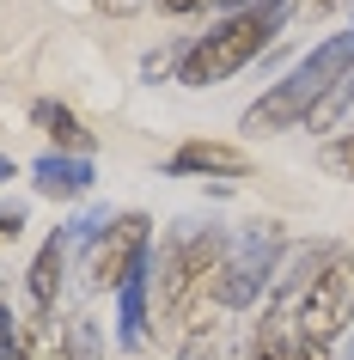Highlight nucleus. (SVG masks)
Returning a JSON list of instances; mask_svg holds the SVG:
<instances>
[{"instance_id": "aec40b11", "label": "nucleus", "mask_w": 354, "mask_h": 360, "mask_svg": "<svg viewBox=\"0 0 354 360\" xmlns=\"http://www.w3.org/2000/svg\"><path fill=\"white\" fill-rule=\"evenodd\" d=\"M98 6H104V13H134L141 0H98Z\"/></svg>"}, {"instance_id": "f8f14e48", "label": "nucleus", "mask_w": 354, "mask_h": 360, "mask_svg": "<svg viewBox=\"0 0 354 360\" xmlns=\"http://www.w3.org/2000/svg\"><path fill=\"white\" fill-rule=\"evenodd\" d=\"M19 360H74L68 330H56L49 318H31V330L19 336Z\"/></svg>"}, {"instance_id": "9d476101", "label": "nucleus", "mask_w": 354, "mask_h": 360, "mask_svg": "<svg viewBox=\"0 0 354 360\" xmlns=\"http://www.w3.org/2000/svg\"><path fill=\"white\" fill-rule=\"evenodd\" d=\"M147 281H153V263L134 269L129 281L116 287V336H122V348L147 342Z\"/></svg>"}, {"instance_id": "9b49d317", "label": "nucleus", "mask_w": 354, "mask_h": 360, "mask_svg": "<svg viewBox=\"0 0 354 360\" xmlns=\"http://www.w3.org/2000/svg\"><path fill=\"white\" fill-rule=\"evenodd\" d=\"M37 129L49 134V141H56V153H80V159H86V153H92V129H80V116L68 110V104H56V98H43L37 110Z\"/></svg>"}, {"instance_id": "6ab92c4d", "label": "nucleus", "mask_w": 354, "mask_h": 360, "mask_svg": "<svg viewBox=\"0 0 354 360\" xmlns=\"http://www.w3.org/2000/svg\"><path fill=\"white\" fill-rule=\"evenodd\" d=\"M342 0H293V13H305V19H324V13H336Z\"/></svg>"}, {"instance_id": "f03ea898", "label": "nucleus", "mask_w": 354, "mask_h": 360, "mask_svg": "<svg viewBox=\"0 0 354 360\" xmlns=\"http://www.w3.org/2000/svg\"><path fill=\"white\" fill-rule=\"evenodd\" d=\"M287 13H293V0H244L226 25H214L208 37H196L184 49L177 79H184V86H220V79H232L239 68H251V61L281 37Z\"/></svg>"}, {"instance_id": "2eb2a0df", "label": "nucleus", "mask_w": 354, "mask_h": 360, "mask_svg": "<svg viewBox=\"0 0 354 360\" xmlns=\"http://www.w3.org/2000/svg\"><path fill=\"white\" fill-rule=\"evenodd\" d=\"M251 360H330V348H317V342H293V348H275V354H251Z\"/></svg>"}, {"instance_id": "1a4fd4ad", "label": "nucleus", "mask_w": 354, "mask_h": 360, "mask_svg": "<svg viewBox=\"0 0 354 360\" xmlns=\"http://www.w3.org/2000/svg\"><path fill=\"white\" fill-rule=\"evenodd\" d=\"M61 263H68V232L43 238L37 263H31V275H25V293H31V305H37V318H49V305H56V293H61Z\"/></svg>"}, {"instance_id": "dca6fc26", "label": "nucleus", "mask_w": 354, "mask_h": 360, "mask_svg": "<svg viewBox=\"0 0 354 360\" xmlns=\"http://www.w3.org/2000/svg\"><path fill=\"white\" fill-rule=\"evenodd\" d=\"M19 232H25V208L19 202H0V245H13Z\"/></svg>"}, {"instance_id": "39448f33", "label": "nucleus", "mask_w": 354, "mask_h": 360, "mask_svg": "<svg viewBox=\"0 0 354 360\" xmlns=\"http://www.w3.org/2000/svg\"><path fill=\"white\" fill-rule=\"evenodd\" d=\"M275 263H281V232L275 226H251L239 238H226L220 275H214V300L232 305V311L257 305V293L275 281Z\"/></svg>"}, {"instance_id": "0eeeda50", "label": "nucleus", "mask_w": 354, "mask_h": 360, "mask_svg": "<svg viewBox=\"0 0 354 360\" xmlns=\"http://www.w3.org/2000/svg\"><path fill=\"white\" fill-rule=\"evenodd\" d=\"M31 184H37V195L80 202V195H92V159H80V153H43L31 165Z\"/></svg>"}, {"instance_id": "a211bd4d", "label": "nucleus", "mask_w": 354, "mask_h": 360, "mask_svg": "<svg viewBox=\"0 0 354 360\" xmlns=\"http://www.w3.org/2000/svg\"><path fill=\"white\" fill-rule=\"evenodd\" d=\"M202 6H214V0H159V13H171V19H184V13H202Z\"/></svg>"}, {"instance_id": "20e7f679", "label": "nucleus", "mask_w": 354, "mask_h": 360, "mask_svg": "<svg viewBox=\"0 0 354 360\" xmlns=\"http://www.w3.org/2000/svg\"><path fill=\"white\" fill-rule=\"evenodd\" d=\"M293 323H299V342H317V348H330L342 330H354V250L336 245V257L293 300Z\"/></svg>"}, {"instance_id": "f3484780", "label": "nucleus", "mask_w": 354, "mask_h": 360, "mask_svg": "<svg viewBox=\"0 0 354 360\" xmlns=\"http://www.w3.org/2000/svg\"><path fill=\"white\" fill-rule=\"evenodd\" d=\"M177 360H220V348H214V342H208L202 330H196V336L184 342V354H177Z\"/></svg>"}, {"instance_id": "4468645a", "label": "nucleus", "mask_w": 354, "mask_h": 360, "mask_svg": "<svg viewBox=\"0 0 354 360\" xmlns=\"http://www.w3.org/2000/svg\"><path fill=\"white\" fill-rule=\"evenodd\" d=\"M324 165H330L336 177H354V134H342V141L324 147Z\"/></svg>"}, {"instance_id": "ddd939ff", "label": "nucleus", "mask_w": 354, "mask_h": 360, "mask_svg": "<svg viewBox=\"0 0 354 360\" xmlns=\"http://www.w3.org/2000/svg\"><path fill=\"white\" fill-rule=\"evenodd\" d=\"M184 49H189V43H165V49H153V56L141 61V79H165L171 68H184Z\"/></svg>"}, {"instance_id": "412c9836", "label": "nucleus", "mask_w": 354, "mask_h": 360, "mask_svg": "<svg viewBox=\"0 0 354 360\" xmlns=\"http://www.w3.org/2000/svg\"><path fill=\"white\" fill-rule=\"evenodd\" d=\"M6 177H13V159H0V184H6Z\"/></svg>"}, {"instance_id": "7ed1b4c3", "label": "nucleus", "mask_w": 354, "mask_h": 360, "mask_svg": "<svg viewBox=\"0 0 354 360\" xmlns=\"http://www.w3.org/2000/svg\"><path fill=\"white\" fill-rule=\"evenodd\" d=\"M226 257V232L220 226H196L184 238H171L159 250V323L165 330H196L208 293H214V275H220Z\"/></svg>"}, {"instance_id": "f257e3e1", "label": "nucleus", "mask_w": 354, "mask_h": 360, "mask_svg": "<svg viewBox=\"0 0 354 360\" xmlns=\"http://www.w3.org/2000/svg\"><path fill=\"white\" fill-rule=\"evenodd\" d=\"M348 74H354V31H336L330 43H317L293 74L275 79V86L244 110V129H251V134H281V129L312 122V110H317V104H324V98H330Z\"/></svg>"}, {"instance_id": "423d86ee", "label": "nucleus", "mask_w": 354, "mask_h": 360, "mask_svg": "<svg viewBox=\"0 0 354 360\" xmlns=\"http://www.w3.org/2000/svg\"><path fill=\"white\" fill-rule=\"evenodd\" d=\"M153 220L147 214H122V220H104L92 232V250H86V275L92 287H122L134 269H147L153 257Z\"/></svg>"}, {"instance_id": "4be33fe9", "label": "nucleus", "mask_w": 354, "mask_h": 360, "mask_svg": "<svg viewBox=\"0 0 354 360\" xmlns=\"http://www.w3.org/2000/svg\"><path fill=\"white\" fill-rule=\"evenodd\" d=\"M0 323H6V311H0Z\"/></svg>"}, {"instance_id": "6e6552de", "label": "nucleus", "mask_w": 354, "mask_h": 360, "mask_svg": "<svg viewBox=\"0 0 354 360\" xmlns=\"http://www.w3.org/2000/svg\"><path fill=\"white\" fill-rule=\"evenodd\" d=\"M244 159L239 147H226V141H184V147L171 153V177H244Z\"/></svg>"}]
</instances>
